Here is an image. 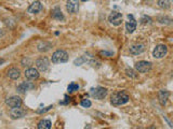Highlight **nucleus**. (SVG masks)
<instances>
[{
    "label": "nucleus",
    "instance_id": "1",
    "mask_svg": "<svg viewBox=\"0 0 173 129\" xmlns=\"http://www.w3.org/2000/svg\"><path fill=\"white\" fill-rule=\"evenodd\" d=\"M128 101H129V95L125 91H120L118 93L112 95V103L116 106L125 104Z\"/></svg>",
    "mask_w": 173,
    "mask_h": 129
},
{
    "label": "nucleus",
    "instance_id": "2",
    "mask_svg": "<svg viewBox=\"0 0 173 129\" xmlns=\"http://www.w3.org/2000/svg\"><path fill=\"white\" fill-rule=\"evenodd\" d=\"M67 60H68V54H67L66 51L57 50L53 53V55H52V63H66Z\"/></svg>",
    "mask_w": 173,
    "mask_h": 129
},
{
    "label": "nucleus",
    "instance_id": "3",
    "mask_svg": "<svg viewBox=\"0 0 173 129\" xmlns=\"http://www.w3.org/2000/svg\"><path fill=\"white\" fill-rule=\"evenodd\" d=\"M167 54H168V48L164 44H158L153 51V56L157 59L163 58Z\"/></svg>",
    "mask_w": 173,
    "mask_h": 129
},
{
    "label": "nucleus",
    "instance_id": "4",
    "mask_svg": "<svg viewBox=\"0 0 173 129\" xmlns=\"http://www.w3.org/2000/svg\"><path fill=\"white\" fill-rule=\"evenodd\" d=\"M134 68H135V70L141 73H147L148 71H150V69H152V63L145 61V60L137 61V63H135Z\"/></svg>",
    "mask_w": 173,
    "mask_h": 129
},
{
    "label": "nucleus",
    "instance_id": "5",
    "mask_svg": "<svg viewBox=\"0 0 173 129\" xmlns=\"http://www.w3.org/2000/svg\"><path fill=\"white\" fill-rule=\"evenodd\" d=\"M108 22L114 26H119L122 23V14L117 11H113L108 15Z\"/></svg>",
    "mask_w": 173,
    "mask_h": 129
},
{
    "label": "nucleus",
    "instance_id": "6",
    "mask_svg": "<svg viewBox=\"0 0 173 129\" xmlns=\"http://www.w3.org/2000/svg\"><path fill=\"white\" fill-rule=\"evenodd\" d=\"M90 94L93 98L98 100H102L106 97L107 95V89L104 88V87H96V88H91L90 91Z\"/></svg>",
    "mask_w": 173,
    "mask_h": 129
},
{
    "label": "nucleus",
    "instance_id": "7",
    "mask_svg": "<svg viewBox=\"0 0 173 129\" xmlns=\"http://www.w3.org/2000/svg\"><path fill=\"white\" fill-rule=\"evenodd\" d=\"M49 66H50V61L47 57H40L36 60V67L39 71L41 72H44V71L48 70Z\"/></svg>",
    "mask_w": 173,
    "mask_h": 129
},
{
    "label": "nucleus",
    "instance_id": "8",
    "mask_svg": "<svg viewBox=\"0 0 173 129\" xmlns=\"http://www.w3.org/2000/svg\"><path fill=\"white\" fill-rule=\"evenodd\" d=\"M66 10L71 14L77 13L78 10H79V1L78 0H67Z\"/></svg>",
    "mask_w": 173,
    "mask_h": 129
},
{
    "label": "nucleus",
    "instance_id": "9",
    "mask_svg": "<svg viewBox=\"0 0 173 129\" xmlns=\"http://www.w3.org/2000/svg\"><path fill=\"white\" fill-rule=\"evenodd\" d=\"M6 103H7L11 109H13V108H18V106H22V99H21L20 97H17V96H12V97L8 98V99L6 100Z\"/></svg>",
    "mask_w": 173,
    "mask_h": 129
},
{
    "label": "nucleus",
    "instance_id": "10",
    "mask_svg": "<svg viewBox=\"0 0 173 129\" xmlns=\"http://www.w3.org/2000/svg\"><path fill=\"white\" fill-rule=\"evenodd\" d=\"M128 18H129V20L125 23V28H127V31L129 32V34H132V32H134V30L136 29L137 23H136V20H134V17H133V15H130L129 14Z\"/></svg>",
    "mask_w": 173,
    "mask_h": 129
},
{
    "label": "nucleus",
    "instance_id": "11",
    "mask_svg": "<svg viewBox=\"0 0 173 129\" xmlns=\"http://www.w3.org/2000/svg\"><path fill=\"white\" fill-rule=\"evenodd\" d=\"M42 10H43V7H42V5H41L40 1H34V2L28 7L27 12L30 14H37V13H39V12L42 11Z\"/></svg>",
    "mask_w": 173,
    "mask_h": 129
},
{
    "label": "nucleus",
    "instance_id": "12",
    "mask_svg": "<svg viewBox=\"0 0 173 129\" xmlns=\"http://www.w3.org/2000/svg\"><path fill=\"white\" fill-rule=\"evenodd\" d=\"M24 75H25V77L27 80L34 81V80H37L39 77V72H38V70L35 69V68H28L25 70Z\"/></svg>",
    "mask_w": 173,
    "mask_h": 129
},
{
    "label": "nucleus",
    "instance_id": "13",
    "mask_svg": "<svg viewBox=\"0 0 173 129\" xmlns=\"http://www.w3.org/2000/svg\"><path fill=\"white\" fill-rule=\"evenodd\" d=\"M25 114H26V111L24 109H21L20 106H18V108H13V109L10 111V116H11L13 120L23 117Z\"/></svg>",
    "mask_w": 173,
    "mask_h": 129
},
{
    "label": "nucleus",
    "instance_id": "14",
    "mask_svg": "<svg viewBox=\"0 0 173 129\" xmlns=\"http://www.w3.org/2000/svg\"><path fill=\"white\" fill-rule=\"evenodd\" d=\"M34 88V84H32L30 82H23L17 86V91L21 94H25L27 91Z\"/></svg>",
    "mask_w": 173,
    "mask_h": 129
},
{
    "label": "nucleus",
    "instance_id": "15",
    "mask_svg": "<svg viewBox=\"0 0 173 129\" xmlns=\"http://www.w3.org/2000/svg\"><path fill=\"white\" fill-rule=\"evenodd\" d=\"M169 96H170V93L168 91H166V89L159 91V93H158V99H159V102L161 106H164L167 103V101L169 99Z\"/></svg>",
    "mask_w": 173,
    "mask_h": 129
},
{
    "label": "nucleus",
    "instance_id": "16",
    "mask_svg": "<svg viewBox=\"0 0 173 129\" xmlns=\"http://www.w3.org/2000/svg\"><path fill=\"white\" fill-rule=\"evenodd\" d=\"M144 50H145V48H144L143 44H134V45L130 48V53L132 55H139L142 54L144 52Z\"/></svg>",
    "mask_w": 173,
    "mask_h": 129
},
{
    "label": "nucleus",
    "instance_id": "17",
    "mask_svg": "<svg viewBox=\"0 0 173 129\" xmlns=\"http://www.w3.org/2000/svg\"><path fill=\"white\" fill-rule=\"evenodd\" d=\"M51 16H52V18L57 20H64V18H65L63 15V13H62L61 9L57 7L52 10V12H51Z\"/></svg>",
    "mask_w": 173,
    "mask_h": 129
},
{
    "label": "nucleus",
    "instance_id": "18",
    "mask_svg": "<svg viewBox=\"0 0 173 129\" xmlns=\"http://www.w3.org/2000/svg\"><path fill=\"white\" fill-rule=\"evenodd\" d=\"M8 77L12 80H17L21 77L20 70L17 68H11L8 70Z\"/></svg>",
    "mask_w": 173,
    "mask_h": 129
},
{
    "label": "nucleus",
    "instance_id": "19",
    "mask_svg": "<svg viewBox=\"0 0 173 129\" xmlns=\"http://www.w3.org/2000/svg\"><path fill=\"white\" fill-rule=\"evenodd\" d=\"M38 129H50L51 128V120H42L38 123Z\"/></svg>",
    "mask_w": 173,
    "mask_h": 129
},
{
    "label": "nucleus",
    "instance_id": "20",
    "mask_svg": "<svg viewBox=\"0 0 173 129\" xmlns=\"http://www.w3.org/2000/svg\"><path fill=\"white\" fill-rule=\"evenodd\" d=\"M51 48V44L50 43H47V42H41L40 44L38 45V50L40 52H46V51H49Z\"/></svg>",
    "mask_w": 173,
    "mask_h": 129
},
{
    "label": "nucleus",
    "instance_id": "21",
    "mask_svg": "<svg viewBox=\"0 0 173 129\" xmlns=\"http://www.w3.org/2000/svg\"><path fill=\"white\" fill-rule=\"evenodd\" d=\"M157 3L161 9H169L170 8V1L169 0H158Z\"/></svg>",
    "mask_w": 173,
    "mask_h": 129
},
{
    "label": "nucleus",
    "instance_id": "22",
    "mask_svg": "<svg viewBox=\"0 0 173 129\" xmlns=\"http://www.w3.org/2000/svg\"><path fill=\"white\" fill-rule=\"evenodd\" d=\"M88 61V58H87L86 55H83V56L79 57V58H77L75 61H74V65H76V66H81L83 63H87Z\"/></svg>",
    "mask_w": 173,
    "mask_h": 129
},
{
    "label": "nucleus",
    "instance_id": "23",
    "mask_svg": "<svg viewBox=\"0 0 173 129\" xmlns=\"http://www.w3.org/2000/svg\"><path fill=\"white\" fill-rule=\"evenodd\" d=\"M68 93H74V91H78L79 89V85L78 84H76V83H71L68 85Z\"/></svg>",
    "mask_w": 173,
    "mask_h": 129
},
{
    "label": "nucleus",
    "instance_id": "24",
    "mask_svg": "<svg viewBox=\"0 0 173 129\" xmlns=\"http://www.w3.org/2000/svg\"><path fill=\"white\" fill-rule=\"evenodd\" d=\"M158 20H159V23H161V24H166V25H169V24H171V22H173L171 18H169V17H159L158 18Z\"/></svg>",
    "mask_w": 173,
    "mask_h": 129
},
{
    "label": "nucleus",
    "instance_id": "25",
    "mask_svg": "<svg viewBox=\"0 0 173 129\" xmlns=\"http://www.w3.org/2000/svg\"><path fill=\"white\" fill-rule=\"evenodd\" d=\"M80 104H81V106H83V108H90V106H92V102L90 101L89 99H83L80 102Z\"/></svg>",
    "mask_w": 173,
    "mask_h": 129
},
{
    "label": "nucleus",
    "instance_id": "26",
    "mask_svg": "<svg viewBox=\"0 0 173 129\" xmlns=\"http://www.w3.org/2000/svg\"><path fill=\"white\" fill-rule=\"evenodd\" d=\"M98 54H100L102 57H112V56H114V53L108 52V51H101Z\"/></svg>",
    "mask_w": 173,
    "mask_h": 129
},
{
    "label": "nucleus",
    "instance_id": "27",
    "mask_svg": "<svg viewBox=\"0 0 173 129\" xmlns=\"http://www.w3.org/2000/svg\"><path fill=\"white\" fill-rule=\"evenodd\" d=\"M52 108H53V106H47V108H44V109H39L38 111H37V113H44V112L50 111Z\"/></svg>",
    "mask_w": 173,
    "mask_h": 129
},
{
    "label": "nucleus",
    "instance_id": "28",
    "mask_svg": "<svg viewBox=\"0 0 173 129\" xmlns=\"http://www.w3.org/2000/svg\"><path fill=\"white\" fill-rule=\"evenodd\" d=\"M142 24H150L152 23V18L150 17H147V16H144L143 18H142Z\"/></svg>",
    "mask_w": 173,
    "mask_h": 129
},
{
    "label": "nucleus",
    "instance_id": "29",
    "mask_svg": "<svg viewBox=\"0 0 173 129\" xmlns=\"http://www.w3.org/2000/svg\"><path fill=\"white\" fill-rule=\"evenodd\" d=\"M125 72H127V74L129 75V77H133V79H135V77H137L136 74H134V72H133V70H131V69H127V70H125Z\"/></svg>",
    "mask_w": 173,
    "mask_h": 129
},
{
    "label": "nucleus",
    "instance_id": "30",
    "mask_svg": "<svg viewBox=\"0 0 173 129\" xmlns=\"http://www.w3.org/2000/svg\"><path fill=\"white\" fill-rule=\"evenodd\" d=\"M3 63H5V59H0V66H1Z\"/></svg>",
    "mask_w": 173,
    "mask_h": 129
},
{
    "label": "nucleus",
    "instance_id": "31",
    "mask_svg": "<svg viewBox=\"0 0 173 129\" xmlns=\"http://www.w3.org/2000/svg\"><path fill=\"white\" fill-rule=\"evenodd\" d=\"M82 1H87V0H82Z\"/></svg>",
    "mask_w": 173,
    "mask_h": 129
},
{
    "label": "nucleus",
    "instance_id": "32",
    "mask_svg": "<svg viewBox=\"0 0 173 129\" xmlns=\"http://www.w3.org/2000/svg\"><path fill=\"white\" fill-rule=\"evenodd\" d=\"M172 1H173V0H172Z\"/></svg>",
    "mask_w": 173,
    "mask_h": 129
}]
</instances>
